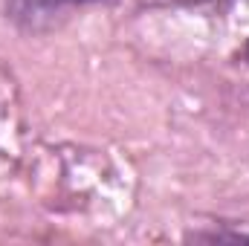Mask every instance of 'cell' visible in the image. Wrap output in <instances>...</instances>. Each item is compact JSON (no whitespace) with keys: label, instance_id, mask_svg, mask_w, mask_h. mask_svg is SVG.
<instances>
[{"label":"cell","instance_id":"cell-2","mask_svg":"<svg viewBox=\"0 0 249 246\" xmlns=\"http://www.w3.org/2000/svg\"><path fill=\"white\" fill-rule=\"evenodd\" d=\"M186 241L194 244H249V235L244 232H191Z\"/></svg>","mask_w":249,"mask_h":246},{"label":"cell","instance_id":"cell-3","mask_svg":"<svg viewBox=\"0 0 249 246\" xmlns=\"http://www.w3.org/2000/svg\"><path fill=\"white\" fill-rule=\"evenodd\" d=\"M247 58H249V44H247Z\"/></svg>","mask_w":249,"mask_h":246},{"label":"cell","instance_id":"cell-1","mask_svg":"<svg viewBox=\"0 0 249 246\" xmlns=\"http://www.w3.org/2000/svg\"><path fill=\"white\" fill-rule=\"evenodd\" d=\"M96 3H107V0H6V18L20 32L38 35L61 26L72 12H81Z\"/></svg>","mask_w":249,"mask_h":246}]
</instances>
